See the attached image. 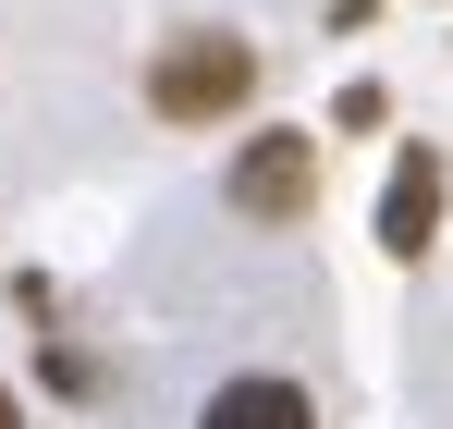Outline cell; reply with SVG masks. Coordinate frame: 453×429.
Returning a JSON list of instances; mask_svg holds the SVG:
<instances>
[{"label":"cell","instance_id":"cell-1","mask_svg":"<svg viewBox=\"0 0 453 429\" xmlns=\"http://www.w3.org/2000/svg\"><path fill=\"white\" fill-rule=\"evenodd\" d=\"M148 98H159V123H221V111H245V98H257V50H245V37H221V25L159 37Z\"/></svg>","mask_w":453,"mask_h":429},{"label":"cell","instance_id":"cell-3","mask_svg":"<svg viewBox=\"0 0 453 429\" xmlns=\"http://www.w3.org/2000/svg\"><path fill=\"white\" fill-rule=\"evenodd\" d=\"M429 233H441V160L404 147V160H392V197H380V246H392V258H429Z\"/></svg>","mask_w":453,"mask_h":429},{"label":"cell","instance_id":"cell-2","mask_svg":"<svg viewBox=\"0 0 453 429\" xmlns=\"http://www.w3.org/2000/svg\"><path fill=\"white\" fill-rule=\"evenodd\" d=\"M306 197H319V147L306 136H257L233 160V209L245 221H306Z\"/></svg>","mask_w":453,"mask_h":429},{"label":"cell","instance_id":"cell-5","mask_svg":"<svg viewBox=\"0 0 453 429\" xmlns=\"http://www.w3.org/2000/svg\"><path fill=\"white\" fill-rule=\"evenodd\" d=\"M0 429H12V393H0Z\"/></svg>","mask_w":453,"mask_h":429},{"label":"cell","instance_id":"cell-4","mask_svg":"<svg viewBox=\"0 0 453 429\" xmlns=\"http://www.w3.org/2000/svg\"><path fill=\"white\" fill-rule=\"evenodd\" d=\"M196 429H319V405H306L295 380H221Z\"/></svg>","mask_w":453,"mask_h":429}]
</instances>
